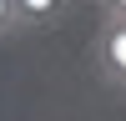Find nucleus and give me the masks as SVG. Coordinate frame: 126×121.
I'll return each mask as SVG.
<instances>
[{
    "mask_svg": "<svg viewBox=\"0 0 126 121\" xmlns=\"http://www.w3.org/2000/svg\"><path fill=\"white\" fill-rule=\"evenodd\" d=\"M91 56H96V71L111 86H126V20H101Z\"/></svg>",
    "mask_w": 126,
    "mask_h": 121,
    "instance_id": "obj_1",
    "label": "nucleus"
},
{
    "mask_svg": "<svg viewBox=\"0 0 126 121\" xmlns=\"http://www.w3.org/2000/svg\"><path fill=\"white\" fill-rule=\"evenodd\" d=\"M20 10V25L25 30H56L71 20V10H76V0H15Z\"/></svg>",
    "mask_w": 126,
    "mask_h": 121,
    "instance_id": "obj_2",
    "label": "nucleus"
},
{
    "mask_svg": "<svg viewBox=\"0 0 126 121\" xmlns=\"http://www.w3.org/2000/svg\"><path fill=\"white\" fill-rule=\"evenodd\" d=\"M15 30H25V25H20V10H15V0H0V40H10Z\"/></svg>",
    "mask_w": 126,
    "mask_h": 121,
    "instance_id": "obj_3",
    "label": "nucleus"
},
{
    "mask_svg": "<svg viewBox=\"0 0 126 121\" xmlns=\"http://www.w3.org/2000/svg\"><path fill=\"white\" fill-rule=\"evenodd\" d=\"M106 20H126V0H96Z\"/></svg>",
    "mask_w": 126,
    "mask_h": 121,
    "instance_id": "obj_4",
    "label": "nucleus"
}]
</instances>
